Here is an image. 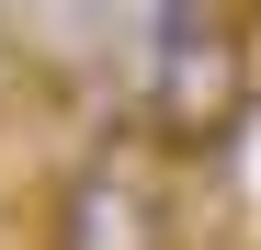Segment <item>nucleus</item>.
I'll use <instances>...</instances> for the list:
<instances>
[{
  "instance_id": "f257e3e1",
  "label": "nucleus",
  "mask_w": 261,
  "mask_h": 250,
  "mask_svg": "<svg viewBox=\"0 0 261 250\" xmlns=\"http://www.w3.org/2000/svg\"><path fill=\"white\" fill-rule=\"evenodd\" d=\"M250 91H261V68H250V34L239 23L159 34V57H148V137L170 159H216V148L239 137Z\"/></svg>"
},
{
  "instance_id": "7ed1b4c3",
  "label": "nucleus",
  "mask_w": 261,
  "mask_h": 250,
  "mask_svg": "<svg viewBox=\"0 0 261 250\" xmlns=\"http://www.w3.org/2000/svg\"><path fill=\"white\" fill-rule=\"evenodd\" d=\"M250 23H261V0H250Z\"/></svg>"
},
{
  "instance_id": "f03ea898",
  "label": "nucleus",
  "mask_w": 261,
  "mask_h": 250,
  "mask_svg": "<svg viewBox=\"0 0 261 250\" xmlns=\"http://www.w3.org/2000/svg\"><path fill=\"white\" fill-rule=\"evenodd\" d=\"M159 159L170 148L148 137V125L102 137L68 171V193H57V250H170L182 216H170V171H159Z\"/></svg>"
}]
</instances>
